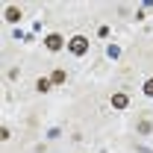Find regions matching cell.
I'll return each mask as SVG.
<instances>
[{"mask_svg":"<svg viewBox=\"0 0 153 153\" xmlns=\"http://www.w3.org/2000/svg\"><path fill=\"white\" fill-rule=\"evenodd\" d=\"M127 103H130V97L124 94V91H118V94H112V106H115V109H124Z\"/></svg>","mask_w":153,"mask_h":153,"instance_id":"3","label":"cell"},{"mask_svg":"<svg viewBox=\"0 0 153 153\" xmlns=\"http://www.w3.org/2000/svg\"><path fill=\"white\" fill-rule=\"evenodd\" d=\"M68 50H71L74 56H82V53L88 50V38L85 36H74L71 41H68Z\"/></svg>","mask_w":153,"mask_h":153,"instance_id":"1","label":"cell"},{"mask_svg":"<svg viewBox=\"0 0 153 153\" xmlns=\"http://www.w3.org/2000/svg\"><path fill=\"white\" fill-rule=\"evenodd\" d=\"M50 79H53L56 85H62V82H65V71H62V68H56V71H53V76H50Z\"/></svg>","mask_w":153,"mask_h":153,"instance_id":"6","label":"cell"},{"mask_svg":"<svg viewBox=\"0 0 153 153\" xmlns=\"http://www.w3.org/2000/svg\"><path fill=\"white\" fill-rule=\"evenodd\" d=\"M6 21H12V24H15V21H21V9L9 6V9H6Z\"/></svg>","mask_w":153,"mask_h":153,"instance_id":"4","label":"cell"},{"mask_svg":"<svg viewBox=\"0 0 153 153\" xmlns=\"http://www.w3.org/2000/svg\"><path fill=\"white\" fill-rule=\"evenodd\" d=\"M44 44H47V50H62V36H59V33H50Z\"/></svg>","mask_w":153,"mask_h":153,"instance_id":"2","label":"cell"},{"mask_svg":"<svg viewBox=\"0 0 153 153\" xmlns=\"http://www.w3.org/2000/svg\"><path fill=\"white\" fill-rule=\"evenodd\" d=\"M50 82H53V79H47V76H41V79L36 82V88H38V91H50Z\"/></svg>","mask_w":153,"mask_h":153,"instance_id":"5","label":"cell"},{"mask_svg":"<svg viewBox=\"0 0 153 153\" xmlns=\"http://www.w3.org/2000/svg\"><path fill=\"white\" fill-rule=\"evenodd\" d=\"M144 94H147V97H153V76L147 79V82H144Z\"/></svg>","mask_w":153,"mask_h":153,"instance_id":"7","label":"cell"}]
</instances>
